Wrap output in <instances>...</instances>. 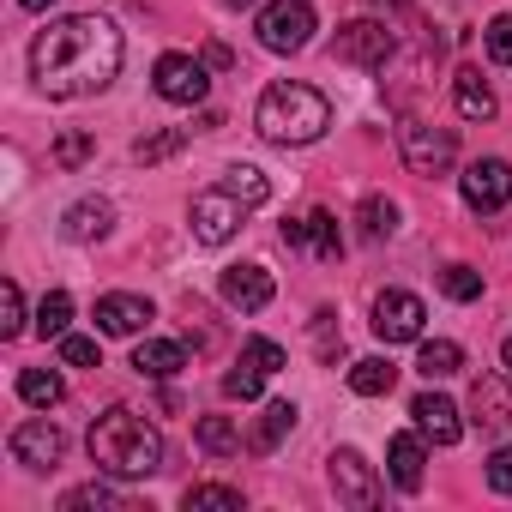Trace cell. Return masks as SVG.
<instances>
[{
  "label": "cell",
  "instance_id": "10",
  "mask_svg": "<svg viewBox=\"0 0 512 512\" xmlns=\"http://www.w3.org/2000/svg\"><path fill=\"white\" fill-rule=\"evenodd\" d=\"M392 55H398V37L380 19H356L338 31V61H350V67H386Z\"/></svg>",
  "mask_w": 512,
  "mask_h": 512
},
{
  "label": "cell",
  "instance_id": "13",
  "mask_svg": "<svg viewBox=\"0 0 512 512\" xmlns=\"http://www.w3.org/2000/svg\"><path fill=\"white\" fill-rule=\"evenodd\" d=\"M284 247H296V253H314V260H338L344 253V235H338V223H332V211H308V217H290L284 223Z\"/></svg>",
  "mask_w": 512,
  "mask_h": 512
},
{
  "label": "cell",
  "instance_id": "12",
  "mask_svg": "<svg viewBox=\"0 0 512 512\" xmlns=\"http://www.w3.org/2000/svg\"><path fill=\"white\" fill-rule=\"evenodd\" d=\"M13 458L25 464V470H55L61 464V452H67V434L49 422V416H31V422H19L13 428Z\"/></svg>",
  "mask_w": 512,
  "mask_h": 512
},
{
  "label": "cell",
  "instance_id": "5",
  "mask_svg": "<svg viewBox=\"0 0 512 512\" xmlns=\"http://www.w3.org/2000/svg\"><path fill=\"white\" fill-rule=\"evenodd\" d=\"M253 31H260V43L272 55H296V49L314 43V7L308 0H272V7H260Z\"/></svg>",
  "mask_w": 512,
  "mask_h": 512
},
{
  "label": "cell",
  "instance_id": "41",
  "mask_svg": "<svg viewBox=\"0 0 512 512\" xmlns=\"http://www.w3.org/2000/svg\"><path fill=\"white\" fill-rule=\"evenodd\" d=\"M500 368H506V374H512V338H506V344H500Z\"/></svg>",
  "mask_w": 512,
  "mask_h": 512
},
{
  "label": "cell",
  "instance_id": "16",
  "mask_svg": "<svg viewBox=\"0 0 512 512\" xmlns=\"http://www.w3.org/2000/svg\"><path fill=\"white\" fill-rule=\"evenodd\" d=\"M410 416H416V428H422L434 446H458V434H464V422H458V404H452V398H440V392H422V398H410Z\"/></svg>",
  "mask_w": 512,
  "mask_h": 512
},
{
  "label": "cell",
  "instance_id": "29",
  "mask_svg": "<svg viewBox=\"0 0 512 512\" xmlns=\"http://www.w3.org/2000/svg\"><path fill=\"white\" fill-rule=\"evenodd\" d=\"M223 187L241 199V205H266L272 199V181L253 169V163H235V169H223Z\"/></svg>",
  "mask_w": 512,
  "mask_h": 512
},
{
  "label": "cell",
  "instance_id": "4",
  "mask_svg": "<svg viewBox=\"0 0 512 512\" xmlns=\"http://www.w3.org/2000/svg\"><path fill=\"white\" fill-rule=\"evenodd\" d=\"M253 205H241L223 181L217 187H205V193H193V205H187V223H193V241L199 247H223L235 229H241V217H247Z\"/></svg>",
  "mask_w": 512,
  "mask_h": 512
},
{
  "label": "cell",
  "instance_id": "2",
  "mask_svg": "<svg viewBox=\"0 0 512 512\" xmlns=\"http://www.w3.org/2000/svg\"><path fill=\"white\" fill-rule=\"evenodd\" d=\"M85 446H91V464L103 476H115V482H139V476H157L163 470V434L139 410H127V404L103 410L91 422Z\"/></svg>",
  "mask_w": 512,
  "mask_h": 512
},
{
  "label": "cell",
  "instance_id": "43",
  "mask_svg": "<svg viewBox=\"0 0 512 512\" xmlns=\"http://www.w3.org/2000/svg\"><path fill=\"white\" fill-rule=\"evenodd\" d=\"M229 7H247V0H229Z\"/></svg>",
  "mask_w": 512,
  "mask_h": 512
},
{
  "label": "cell",
  "instance_id": "35",
  "mask_svg": "<svg viewBox=\"0 0 512 512\" xmlns=\"http://www.w3.org/2000/svg\"><path fill=\"white\" fill-rule=\"evenodd\" d=\"M25 332V290L7 278L0 284V338H19Z\"/></svg>",
  "mask_w": 512,
  "mask_h": 512
},
{
  "label": "cell",
  "instance_id": "42",
  "mask_svg": "<svg viewBox=\"0 0 512 512\" xmlns=\"http://www.w3.org/2000/svg\"><path fill=\"white\" fill-rule=\"evenodd\" d=\"M19 7H25V13H43V7H49V0H19Z\"/></svg>",
  "mask_w": 512,
  "mask_h": 512
},
{
  "label": "cell",
  "instance_id": "3",
  "mask_svg": "<svg viewBox=\"0 0 512 512\" xmlns=\"http://www.w3.org/2000/svg\"><path fill=\"white\" fill-rule=\"evenodd\" d=\"M253 127H260V139H272V145H314L332 127V103L314 85L284 79V85H266L260 109H253Z\"/></svg>",
  "mask_w": 512,
  "mask_h": 512
},
{
  "label": "cell",
  "instance_id": "27",
  "mask_svg": "<svg viewBox=\"0 0 512 512\" xmlns=\"http://www.w3.org/2000/svg\"><path fill=\"white\" fill-rule=\"evenodd\" d=\"M61 512H127V500L109 482H85V488H67L61 494Z\"/></svg>",
  "mask_w": 512,
  "mask_h": 512
},
{
  "label": "cell",
  "instance_id": "24",
  "mask_svg": "<svg viewBox=\"0 0 512 512\" xmlns=\"http://www.w3.org/2000/svg\"><path fill=\"white\" fill-rule=\"evenodd\" d=\"M392 386H398V368H392L386 356H362V362L350 368V392H356V398H386Z\"/></svg>",
  "mask_w": 512,
  "mask_h": 512
},
{
  "label": "cell",
  "instance_id": "11",
  "mask_svg": "<svg viewBox=\"0 0 512 512\" xmlns=\"http://www.w3.org/2000/svg\"><path fill=\"white\" fill-rule=\"evenodd\" d=\"M151 85H157V97H163V103H181V109L205 103V91H211L205 61H193V55H163V61H157V73H151Z\"/></svg>",
  "mask_w": 512,
  "mask_h": 512
},
{
  "label": "cell",
  "instance_id": "18",
  "mask_svg": "<svg viewBox=\"0 0 512 512\" xmlns=\"http://www.w3.org/2000/svg\"><path fill=\"white\" fill-rule=\"evenodd\" d=\"M452 103H458V115L464 121H494V91H488V79L476 73V67H458V79H452Z\"/></svg>",
  "mask_w": 512,
  "mask_h": 512
},
{
  "label": "cell",
  "instance_id": "38",
  "mask_svg": "<svg viewBox=\"0 0 512 512\" xmlns=\"http://www.w3.org/2000/svg\"><path fill=\"white\" fill-rule=\"evenodd\" d=\"M91 151H97V139H91V133H61V139H55V163H61V169H79Z\"/></svg>",
  "mask_w": 512,
  "mask_h": 512
},
{
  "label": "cell",
  "instance_id": "23",
  "mask_svg": "<svg viewBox=\"0 0 512 512\" xmlns=\"http://www.w3.org/2000/svg\"><path fill=\"white\" fill-rule=\"evenodd\" d=\"M458 368H464V350L452 338H422V350H416V374L422 380H452Z\"/></svg>",
  "mask_w": 512,
  "mask_h": 512
},
{
  "label": "cell",
  "instance_id": "14",
  "mask_svg": "<svg viewBox=\"0 0 512 512\" xmlns=\"http://www.w3.org/2000/svg\"><path fill=\"white\" fill-rule=\"evenodd\" d=\"M217 290H223V302L241 308V314H260V308H272V296H278V284H272L266 266H229Z\"/></svg>",
  "mask_w": 512,
  "mask_h": 512
},
{
  "label": "cell",
  "instance_id": "20",
  "mask_svg": "<svg viewBox=\"0 0 512 512\" xmlns=\"http://www.w3.org/2000/svg\"><path fill=\"white\" fill-rule=\"evenodd\" d=\"M133 368H139L145 380H169V374H181V368H187V350H181V344H169V338H145V344L133 350Z\"/></svg>",
  "mask_w": 512,
  "mask_h": 512
},
{
  "label": "cell",
  "instance_id": "36",
  "mask_svg": "<svg viewBox=\"0 0 512 512\" xmlns=\"http://www.w3.org/2000/svg\"><path fill=\"white\" fill-rule=\"evenodd\" d=\"M181 145H187V133H181V127H163V133L139 139V145H133V157H139V163H163V157H175Z\"/></svg>",
  "mask_w": 512,
  "mask_h": 512
},
{
  "label": "cell",
  "instance_id": "32",
  "mask_svg": "<svg viewBox=\"0 0 512 512\" xmlns=\"http://www.w3.org/2000/svg\"><path fill=\"white\" fill-rule=\"evenodd\" d=\"M440 290H446L452 302H476V296H482V272H470V266L452 260V266H440Z\"/></svg>",
  "mask_w": 512,
  "mask_h": 512
},
{
  "label": "cell",
  "instance_id": "7",
  "mask_svg": "<svg viewBox=\"0 0 512 512\" xmlns=\"http://www.w3.org/2000/svg\"><path fill=\"white\" fill-rule=\"evenodd\" d=\"M422 320H428V308H422V296H410V290H386L380 302H374V338L380 344H422Z\"/></svg>",
  "mask_w": 512,
  "mask_h": 512
},
{
  "label": "cell",
  "instance_id": "31",
  "mask_svg": "<svg viewBox=\"0 0 512 512\" xmlns=\"http://www.w3.org/2000/svg\"><path fill=\"white\" fill-rule=\"evenodd\" d=\"M67 320H73V296L67 290H49L43 308H37V332L43 338H67Z\"/></svg>",
  "mask_w": 512,
  "mask_h": 512
},
{
  "label": "cell",
  "instance_id": "34",
  "mask_svg": "<svg viewBox=\"0 0 512 512\" xmlns=\"http://www.w3.org/2000/svg\"><path fill=\"white\" fill-rule=\"evenodd\" d=\"M260 386H266V374L253 368V362H235V368L223 374V398H241V404H253V398H260Z\"/></svg>",
  "mask_w": 512,
  "mask_h": 512
},
{
  "label": "cell",
  "instance_id": "19",
  "mask_svg": "<svg viewBox=\"0 0 512 512\" xmlns=\"http://www.w3.org/2000/svg\"><path fill=\"white\" fill-rule=\"evenodd\" d=\"M422 464H428L422 440H416V434H392V446H386V470H392V482H398L404 494L422 488Z\"/></svg>",
  "mask_w": 512,
  "mask_h": 512
},
{
  "label": "cell",
  "instance_id": "22",
  "mask_svg": "<svg viewBox=\"0 0 512 512\" xmlns=\"http://www.w3.org/2000/svg\"><path fill=\"white\" fill-rule=\"evenodd\" d=\"M290 428H296V404H290V398H272L266 416H260V428H253V440H247V452H260V458L278 452V440H284Z\"/></svg>",
  "mask_w": 512,
  "mask_h": 512
},
{
  "label": "cell",
  "instance_id": "6",
  "mask_svg": "<svg viewBox=\"0 0 512 512\" xmlns=\"http://www.w3.org/2000/svg\"><path fill=\"white\" fill-rule=\"evenodd\" d=\"M398 145H404V163H410V175H446L452 169V157H458V133L452 127H434V121H404V133H398Z\"/></svg>",
  "mask_w": 512,
  "mask_h": 512
},
{
  "label": "cell",
  "instance_id": "26",
  "mask_svg": "<svg viewBox=\"0 0 512 512\" xmlns=\"http://www.w3.org/2000/svg\"><path fill=\"white\" fill-rule=\"evenodd\" d=\"M193 440H199V452H211V458H229V452H241V428H235L229 416H199Z\"/></svg>",
  "mask_w": 512,
  "mask_h": 512
},
{
  "label": "cell",
  "instance_id": "9",
  "mask_svg": "<svg viewBox=\"0 0 512 512\" xmlns=\"http://www.w3.org/2000/svg\"><path fill=\"white\" fill-rule=\"evenodd\" d=\"M458 193H464V205L470 211H500L506 199H512V163L506 157H476L464 175H458Z\"/></svg>",
  "mask_w": 512,
  "mask_h": 512
},
{
  "label": "cell",
  "instance_id": "28",
  "mask_svg": "<svg viewBox=\"0 0 512 512\" xmlns=\"http://www.w3.org/2000/svg\"><path fill=\"white\" fill-rule=\"evenodd\" d=\"M181 506H187V512H241V488H229V482H199V488L181 494Z\"/></svg>",
  "mask_w": 512,
  "mask_h": 512
},
{
  "label": "cell",
  "instance_id": "30",
  "mask_svg": "<svg viewBox=\"0 0 512 512\" xmlns=\"http://www.w3.org/2000/svg\"><path fill=\"white\" fill-rule=\"evenodd\" d=\"M356 223H362V235H368V241H380V235H392V229H398V205H392V199H380V193H368V199H362V211H356Z\"/></svg>",
  "mask_w": 512,
  "mask_h": 512
},
{
  "label": "cell",
  "instance_id": "25",
  "mask_svg": "<svg viewBox=\"0 0 512 512\" xmlns=\"http://www.w3.org/2000/svg\"><path fill=\"white\" fill-rule=\"evenodd\" d=\"M19 398L37 404V410H55V404L67 398V380H61L55 368H25V374H19Z\"/></svg>",
  "mask_w": 512,
  "mask_h": 512
},
{
  "label": "cell",
  "instance_id": "39",
  "mask_svg": "<svg viewBox=\"0 0 512 512\" xmlns=\"http://www.w3.org/2000/svg\"><path fill=\"white\" fill-rule=\"evenodd\" d=\"M488 61L494 67H512V13L488 19Z\"/></svg>",
  "mask_w": 512,
  "mask_h": 512
},
{
  "label": "cell",
  "instance_id": "33",
  "mask_svg": "<svg viewBox=\"0 0 512 512\" xmlns=\"http://www.w3.org/2000/svg\"><path fill=\"white\" fill-rule=\"evenodd\" d=\"M241 362H253V368H260L266 380H272L278 368H290V356H284V344H272V338H247V344H241Z\"/></svg>",
  "mask_w": 512,
  "mask_h": 512
},
{
  "label": "cell",
  "instance_id": "8",
  "mask_svg": "<svg viewBox=\"0 0 512 512\" xmlns=\"http://www.w3.org/2000/svg\"><path fill=\"white\" fill-rule=\"evenodd\" d=\"M326 476H332V494H338L344 506H356V512L380 506V476H374V464H368L362 452L338 446V452L326 458Z\"/></svg>",
  "mask_w": 512,
  "mask_h": 512
},
{
  "label": "cell",
  "instance_id": "17",
  "mask_svg": "<svg viewBox=\"0 0 512 512\" xmlns=\"http://www.w3.org/2000/svg\"><path fill=\"white\" fill-rule=\"evenodd\" d=\"M115 229V205L109 199H79V205H67V217H61V235L67 241H103Z\"/></svg>",
  "mask_w": 512,
  "mask_h": 512
},
{
  "label": "cell",
  "instance_id": "40",
  "mask_svg": "<svg viewBox=\"0 0 512 512\" xmlns=\"http://www.w3.org/2000/svg\"><path fill=\"white\" fill-rule=\"evenodd\" d=\"M488 488H494V494H512V446H500V452L488 458Z\"/></svg>",
  "mask_w": 512,
  "mask_h": 512
},
{
  "label": "cell",
  "instance_id": "21",
  "mask_svg": "<svg viewBox=\"0 0 512 512\" xmlns=\"http://www.w3.org/2000/svg\"><path fill=\"white\" fill-rule=\"evenodd\" d=\"M470 404H476V422H482L488 434H506V428H512V404H506V386H500L494 374L470 386Z\"/></svg>",
  "mask_w": 512,
  "mask_h": 512
},
{
  "label": "cell",
  "instance_id": "1",
  "mask_svg": "<svg viewBox=\"0 0 512 512\" xmlns=\"http://www.w3.org/2000/svg\"><path fill=\"white\" fill-rule=\"evenodd\" d=\"M121 73V31L103 13H73L55 19L49 31H37L31 43V79L43 97L67 103V97H97L109 91Z\"/></svg>",
  "mask_w": 512,
  "mask_h": 512
},
{
  "label": "cell",
  "instance_id": "37",
  "mask_svg": "<svg viewBox=\"0 0 512 512\" xmlns=\"http://www.w3.org/2000/svg\"><path fill=\"white\" fill-rule=\"evenodd\" d=\"M61 362H67V368H103V350H97V338L67 332V338H61Z\"/></svg>",
  "mask_w": 512,
  "mask_h": 512
},
{
  "label": "cell",
  "instance_id": "15",
  "mask_svg": "<svg viewBox=\"0 0 512 512\" xmlns=\"http://www.w3.org/2000/svg\"><path fill=\"white\" fill-rule=\"evenodd\" d=\"M145 326H151V302H145V296L115 290V296L97 302V332H109V338H139Z\"/></svg>",
  "mask_w": 512,
  "mask_h": 512
}]
</instances>
